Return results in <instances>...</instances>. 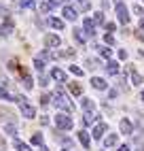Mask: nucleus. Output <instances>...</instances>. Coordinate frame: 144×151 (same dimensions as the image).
<instances>
[{
  "instance_id": "obj_25",
  "label": "nucleus",
  "mask_w": 144,
  "mask_h": 151,
  "mask_svg": "<svg viewBox=\"0 0 144 151\" xmlns=\"http://www.w3.org/2000/svg\"><path fill=\"white\" fill-rule=\"evenodd\" d=\"M34 66H36V70H38V75H43V73H45V62H43L40 58L34 60Z\"/></svg>"
},
{
  "instance_id": "obj_42",
  "label": "nucleus",
  "mask_w": 144,
  "mask_h": 151,
  "mask_svg": "<svg viewBox=\"0 0 144 151\" xmlns=\"http://www.w3.org/2000/svg\"><path fill=\"white\" fill-rule=\"evenodd\" d=\"M117 151H129V147H127V145H121V147H119Z\"/></svg>"
},
{
  "instance_id": "obj_38",
  "label": "nucleus",
  "mask_w": 144,
  "mask_h": 151,
  "mask_svg": "<svg viewBox=\"0 0 144 151\" xmlns=\"http://www.w3.org/2000/svg\"><path fill=\"white\" fill-rule=\"evenodd\" d=\"M115 28H117L115 24H106V30H108V32H115Z\"/></svg>"
},
{
  "instance_id": "obj_13",
  "label": "nucleus",
  "mask_w": 144,
  "mask_h": 151,
  "mask_svg": "<svg viewBox=\"0 0 144 151\" xmlns=\"http://www.w3.org/2000/svg\"><path fill=\"white\" fill-rule=\"evenodd\" d=\"M64 17H66V19H70V22H74V19L78 17V13H76L72 6H68V4H66V6H64Z\"/></svg>"
},
{
  "instance_id": "obj_3",
  "label": "nucleus",
  "mask_w": 144,
  "mask_h": 151,
  "mask_svg": "<svg viewBox=\"0 0 144 151\" xmlns=\"http://www.w3.org/2000/svg\"><path fill=\"white\" fill-rule=\"evenodd\" d=\"M115 9H117V17H119V22H121V24H129V11H127V6L123 4L121 0L117 2Z\"/></svg>"
},
{
  "instance_id": "obj_9",
  "label": "nucleus",
  "mask_w": 144,
  "mask_h": 151,
  "mask_svg": "<svg viewBox=\"0 0 144 151\" xmlns=\"http://www.w3.org/2000/svg\"><path fill=\"white\" fill-rule=\"evenodd\" d=\"M51 77H53L55 81H59V83H66V73L61 68H53L51 70Z\"/></svg>"
},
{
  "instance_id": "obj_46",
  "label": "nucleus",
  "mask_w": 144,
  "mask_h": 151,
  "mask_svg": "<svg viewBox=\"0 0 144 151\" xmlns=\"http://www.w3.org/2000/svg\"><path fill=\"white\" fill-rule=\"evenodd\" d=\"M140 98H142V100H144V89H142V94H140Z\"/></svg>"
},
{
  "instance_id": "obj_33",
  "label": "nucleus",
  "mask_w": 144,
  "mask_h": 151,
  "mask_svg": "<svg viewBox=\"0 0 144 151\" xmlns=\"http://www.w3.org/2000/svg\"><path fill=\"white\" fill-rule=\"evenodd\" d=\"M104 43H106V45H115V36H112V34H106V36H104Z\"/></svg>"
},
{
  "instance_id": "obj_16",
  "label": "nucleus",
  "mask_w": 144,
  "mask_h": 151,
  "mask_svg": "<svg viewBox=\"0 0 144 151\" xmlns=\"http://www.w3.org/2000/svg\"><path fill=\"white\" fill-rule=\"evenodd\" d=\"M49 26L55 28V30H64V22L59 17H49Z\"/></svg>"
},
{
  "instance_id": "obj_19",
  "label": "nucleus",
  "mask_w": 144,
  "mask_h": 151,
  "mask_svg": "<svg viewBox=\"0 0 144 151\" xmlns=\"http://www.w3.org/2000/svg\"><path fill=\"white\" fill-rule=\"evenodd\" d=\"M117 138H119L117 134H108V136L104 138V147H115V145H117Z\"/></svg>"
},
{
  "instance_id": "obj_21",
  "label": "nucleus",
  "mask_w": 144,
  "mask_h": 151,
  "mask_svg": "<svg viewBox=\"0 0 144 151\" xmlns=\"http://www.w3.org/2000/svg\"><path fill=\"white\" fill-rule=\"evenodd\" d=\"M15 149L17 151H32V149H30V145H26V143H21V140H19V138H15Z\"/></svg>"
},
{
  "instance_id": "obj_35",
  "label": "nucleus",
  "mask_w": 144,
  "mask_h": 151,
  "mask_svg": "<svg viewBox=\"0 0 144 151\" xmlns=\"http://www.w3.org/2000/svg\"><path fill=\"white\" fill-rule=\"evenodd\" d=\"M0 15H2L4 19H9V11H6V9H4L2 4H0Z\"/></svg>"
},
{
  "instance_id": "obj_26",
  "label": "nucleus",
  "mask_w": 144,
  "mask_h": 151,
  "mask_svg": "<svg viewBox=\"0 0 144 151\" xmlns=\"http://www.w3.org/2000/svg\"><path fill=\"white\" fill-rule=\"evenodd\" d=\"M19 4H21L24 9H34V6H36L34 0H19Z\"/></svg>"
},
{
  "instance_id": "obj_47",
  "label": "nucleus",
  "mask_w": 144,
  "mask_h": 151,
  "mask_svg": "<svg viewBox=\"0 0 144 151\" xmlns=\"http://www.w3.org/2000/svg\"><path fill=\"white\" fill-rule=\"evenodd\" d=\"M64 2H68V0H64Z\"/></svg>"
},
{
  "instance_id": "obj_24",
  "label": "nucleus",
  "mask_w": 144,
  "mask_h": 151,
  "mask_svg": "<svg viewBox=\"0 0 144 151\" xmlns=\"http://www.w3.org/2000/svg\"><path fill=\"white\" fill-rule=\"evenodd\" d=\"M21 79H24V87H26V89H32V87H34V79L30 77V75H26V77H21Z\"/></svg>"
},
{
  "instance_id": "obj_30",
  "label": "nucleus",
  "mask_w": 144,
  "mask_h": 151,
  "mask_svg": "<svg viewBox=\"0 0 144 151\" xmlns=\"http://www.w3.org/2000/svg\"><path fill=\"white\" fill-rule=\"evenodd\" d=\"M32 145H38V147L43 145V134H34L32 136Z\"/></svg>"
},
{
  "instance_id": "obj_7",
  "label": "nucleus",
  "mask_w": 144,
  "mask_h": 151,
  "mask_svg": "<svg viewBox=\"0 0 144 151\" xmlns=\"http://www.w3.org/2000/svg\"><path fill=\"white\" fill-rule=\"evenodd\" d=\"M11 32H13V19L9 17V19H4V24L0 26V34H2V36H9Z\"/></svg>"
},
{
  "instance_id": "obj_34",
  "label": "nucleus",
  "mask_w": 144,
  "mask_h": 151,
  "mask_svg": "<svg viewBox=\"0 0 144 151\" xmlns=\"http://www.w3.org/2000/svg\"><path fill=\"white\" fill-rule=\"evenodd\" d=\"M49 100H51V96H40V104H49Z\"/></svg>"
},
{
  "instance_id": "obj_31",
  "label": "nucleus",
  "mask_w": 144,
  "mask_h": 151,
  "mask_svg": "<svg viewBox=\"0 0 144 151\" xmlns=\"http://www.w3.org/2000/svg\"><path fill=\"white\" fill-rule=\"evenodd\" d=\"M38 11H40V13H47V11H51V4H49V2H40Z\"/></svg>"
},
{
  "instance_id": "obj_6",
  "label": "nucleus",
  "mask_w": 144,
  "mask_h": 151,
  "mask_svg": "<svg viewBox=\"0 0 144 151\" xmlns=\"http://www.w3.org/2000/svg\"><path fill=\"white\" fill-rule=\"evenodd\" d=\"M19 104H21V115H24V117H28V119L36 117V109H34L32 104H28V102H19Z\"/></svg>"
},
{
  "instance_id": "obj_17",
  "label": "nucleus",
  "mask_w": 144,
  "mask_h": 151,
  "mask_svg": "<svg viewBox=\"0 0 144 151\" xmlns=\"http://www.w3.org/2000/svg\"><path fill=\"white\" fill-rule=\"evenodd\" d=\"M91 85H93L96 89H106V81L102 77H93V79H91Z\"/></svg>"
},
{
  "instance_id": "obj_11",
  "label": "nucleus",
  "mask_w": 144,
  "mask_h": 151,
  "mask_svg": "<svg viewBox=\"0 0 144 151\" xmlns=\"http://www.w3.org/2000/svg\"><path fill=\"white\" fill-rule=\"evenodd\" d=\"M78 140H81V145H83L85 149L91 147V138H89V134L85 132V130H81V132H78Z\"/></svg>"
},
{
  "instance_id": "obj_36",
  "label": "nucleus",
  "mask_w": 144,
  "mask_h": 151,
  "mask_svg": "<svg viewBox=\"0 0 144 151\" xmlns=\"http://www.w3.org/2000/svg\"><path fill=\"white\" fill-rule=\"evenodd\" d=\"M133 13H136V15H144V11H142V6H140V4L133 6Z\"/></svg>"
},
{
  "instance_id": "obj_4",
  "label": "nucleus",
  "mask_w": 144,
  "mask_h": 151,
  "mask_svg": "<svg viewBox=\"0 0 144 151\" xmlns=\"http://www.w3.org/2000/svg\"><path fill=\"white\" fill-rule=\"evenodd\" d=\"M45 45H47L49 49H57V47L61 45V38H59L57 34H47V36H45Z\"/></svg>"
},
{
  "instance_id": "obj_23",
  "label": "nucleus",
  "mask_w": 144,
  "mask_h": 151,
  "mask_svg": "<svg viewBox=\"0 0 144 151\" xmlns=\"http://www.w3.org/2000/svg\"><path fill=\"white\" fill-rule=\"evenodd\" d=\"M96 49L100 51V55H102V58L110 60V55H112V49H108V47H96Z\"/></svg>"
},
{
  "instance_id": "obj_29",
  "label": "nucleus",
  "mask_w": 144,
  "mask_h": 151,
  "mask_svg": "<svg viewBox=\"0 0 144 151\" xmlns=\"http://www.w3.org/2000/svg\"><path fill=\"white\" fill-rule=\"evenodd\" d=\"M15 132H17V128L13 124H9V126L4 124V134H15Z\"/></svg>"
},
{
  "instance_id": "obj_22",
  "label": "nucleus",
  "mask_w": 144,
  "mask_h": 151,
  "mask_svg": "<svg viewBox=\"0 0 144 151\" xmlns=\"http://www.w3.org/2000/svg\"><path fill=\"white\" fill-rule=\"evenodd\" d=\"M131 83L133 85H140L142 83V75L138 73V70H133V68H131Z\"/></svg>"
},
{
  "instance_id": "obj_1",
  "label": "nucleus",
  "mask_w": 144,
  "mask_h": 151,
  "mask_svg": "<svg viewBox=\"0 0 144 151\" xmlns=\"http://www.w3.org/2000/svg\"><path fill=\"white\" fill-rule=\"evenodd\" d=\"M53 102H55V106L57 109H61V111H66V113H72V111H74V106H72V102L68 100V96L61 92V87H57L55 89V94H53Z\"/></svg>"
},
{
  "instance_id": "obj_32",
  "label": "nucleus",
  "mask_w": 144,
  "mask_h": 151,
  "mask_svg": "<svg viewBox=\"0 0 144 151\" xmlns=\"http://www.w3.org/2000/svg\"><path fill=\"white\" fill-rule=\"evenodd\" d=\"M0 98H2V100H11V94H9L4 87H0Z\"/></svg>"
},
{
  "instance_id": "obj_37",
  "label": "nucleus",
  "mask_w": 144,
  "mask_h": 151,
  "mask_svg": "<svg viewBox=\"0 0 144 151\" xmlns=\"http://www.w3.org/2000/svg\"><path fill=\"white\" fill-rule=\"evenodd\" d=\"M9 68L15 70V68H17V60H11V62H9Z\"/></svg>"
},
{
  "instance_id": "obj_15",
  "label": "nucleus",
  "mask_w": 144,
  "mask_h": 151,
  "mask_svg": "<svg viewBox=\"0 0 144 151\" xmlns=\"http://www.w3.org/2000/svg\"><path fill=\"white\" fill-rule=\"evenodd\" d=\"M96 119H98V115L93 113V111H87L85 117H83V124H85V126H91V124L96 122Z\"/></svg>"
},
{
  "instance_id": "obj_40",
  "label": "nucleus",
  "mask_w": 144,
  "mask_h": 151,
  "mask_svg": "<svg viewBox=\"0 0 144 151\" xmlns=\"http://www.w3.org/2000/svg\"><path fill=\"white\" fill-rule=\"evenodd\" d=\"M59 2H61V0H49V4H51V6H57Z\"/></svg>"
},
{
  "instance_id": "obj_41",
  "label": "nucleus",
  "mask_w": 144,
  "mask_h": 151,
  "mask_svg": "<svg viewBox=\"0 0 144 151\" xmlns=\"http://www.w3.org/2000/svg\"><path fill=\"white\" fill-rule=\"evenodd\" d=\"M78 2L83 4V9H89V2H87V0H78Z\"/></svg>"
},
{
  "instance_id": "obj_28",
  "label": "nucleus",
  "mask_w": 144,
  "mask_h": 151,
  "mask_svg": "<svg viewBox=\"0 0 144 151\" xmlns=\"http://www.w3.org/2000/svg\"><path fill=\"white\" fill-rule=\"evenodd\" d=\"M70 73L74 75V77H83V68H78V66H70Z\"/></svg>"
},
{
  "instance_id": "obj_18",
  "label": "nucleus",
  "mask_w": 144,
  "mask_h": 151,
  "mask_svg": "<svg viewBox=\"0 0 144 151\" xmlns=\"http://www.w3.org/2000/svg\"><path fill=\"white\" fill-rule=\"evenodd\" d=\"M68 89H70L72 96H81V94H83V87H81L78 83H68Z\"/></svg>"
},
{
  "instance_id": "obj_14",
  "label": "nucleus",
  "mask_w": 144,
  "mask_h": 151,
  "mask_svg": "<svg viewBox=\"0 0 144 151\" xmlns=\"http://www.w3.org/2000/svg\"><path fill=\"white\" fill-rule=\"evenodd\" d=\"M119 128H121V132L123 134H131V122H129V119H121V124H119Z\"/></svg>"
},
{
  "instance_id": "obj_39",
  "label": "nucleus",
  "mask_w": 144,
  "mask_h": 151,
  "mask_svg": "<svg viewBox=\"0 0 144 151\" xmlns=\"http://www.w3.org/2000/svg\"><path fill=\"white\" fill-rule=\"evenodd\" d=\"M119 58H121V60L127 58V51H125V49H121V51H119Z\"/></svg>"
},
{
  "instance_id": "obj_44",
  "label": "nucleus",
  "mask_w": 144,
  "mask_h": 151,
  "mask_svg": "<svg viewBox=\"0 0 144 151\" xmlns=\"http://www.w3.org/2000/svg\"><path fill=\"white\" fill-rule=\"evenodd\" d=\"M140 28H142V30H144V19H142V22H140Z\"/></svg>"
},
{
  "instance_id": "obj_12",
  "label": "nucleus",
  "mask_w": 144,
  "mask_h": 151,
  "mask_svg": "<svg viewBox=\"0 0 144 151\" xmlns=\"http://www.w3.org/2000/svg\"><path fill=\"white\" fill-rule=\"evenodd\" d=\"M106 73H108V75H119V62H115V60H108Z\"/></svg>"
},
{
  "instance_id": "obj_43",
  "label": "nucleus",
  "mask_w": 144,
  "mask_h": 151,
  "mask_svg": "<svg viewBox=\"0 0 144 151\" xmlns=\"http://www.w3.org/2000/svg\"><path fill=\"white\" fill-rule=\"evenodd\" d=\"M40 151H49V149H47V147H43V145H40Z\"/></svg>"
},
{
  "instance_id": "obj_5",
  "label": "nucleus",
  "mask_w": 144,
  "mask_h": 151,
  "mask_svg": "<svg viewBox=\"0 0 144 151\" xmlns=\"http://www.w3.org/2000/svg\"><path fill=\"white\" fill-rule=\"evenodd\" d=\"M83 30H85L87 36H93V34H96V22H93L91 17H85V19H83Z\"/></svg>"
},
{
  "instance_id": "obj_8",
  "label": "nucleus",
  "mask_w": 144,
  "mask_h": 151,
  "mask_svg": "<svg viewBox=\"0 0 144 151\" xmlns=\"http://www.w3.org/2000/svg\"><path fill=\"white\" fill-rule=\"evenodd\" d=\"M72 36H74V41H76V43H81V45H83V43L87 41L85 30H81V28H74V30H72Z\"/></svg>"
},
{
  "instance_id": "obj_27",
  "label": "nucleus",
  "mask_w": 144,
  "mask_h": 151,
  "mask_svg": "<svg viewBox=\"0 0 144 151\" xmlns=\"http://www.w3.org/2000/svg\"><path fill=\"white\" fill-rule=\"evenodd\" d=\"M93 22H96V24H104V13H102V11L93 13Z\"/></svg>"
},
{
  "instance_id": "obj_45",
  "label": "nucleus",
  "mask_w": 144,
  "mask_h": 151,
  "mask_svg": "<svg viewBox=\"0 0 144 151\" xmlns=\"http://www.w3.org/2000/svg\"><path fill=\"white\" fill-rule=\"evenodd\" d=\"M0 147H4V140H2V138H0Z\"/></svg>"
},
{
  "instance_id": "obj_2",
  "label": "nucleus",
  "mask_w": 144,
  "mask_h": 151,
  "mask_svg": "<svg viewBox=\"0 0 144 151\" xmlns=\"http://www.w3.org/2000/svg\"><path fill=\"white\" fill-rule=\"evenodd\" d=\"M55 126H57L59 130H70V128H72V119H70L66 113H57V117H55Z\"/></svg>"
},
{
  "instance_id": "obj_10",
  "label": "nucleus",
  "mask_w": 144,
  "mask_h": 151,
  "mask_svg": "<svg viewBox=\"0 0 144 151\" xmlns=\"http://www.w3.org/2000/svg\"><path fill=\"white\" fill-rule=\"evenodd\" d=\"M104 132H106V124H96V128H93V132H91V134H93V138H102V136H104Z\"/></svg>"
},
{
  "instance_id": "obj_20",
  "label": "nucleus",
  "mask_w": 144,
  "mask_h": 151,
  "mask_svg": "<svg viewBox=\"0 0 144 151\" xmlns=\"http://www.w3.org/2000/svg\"><path fill=\"white\" fill-rule=\"evenodd\" d=\"M81 104H83L85 113H87V111H93V109H96V104H93V100H91V98H83V102H81Z\"/></svg>"
}]
</instances>
